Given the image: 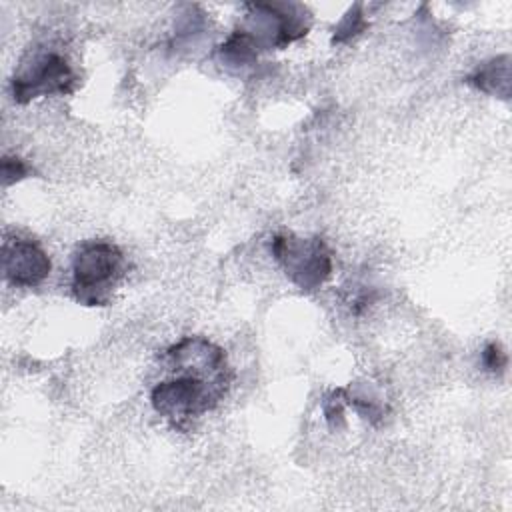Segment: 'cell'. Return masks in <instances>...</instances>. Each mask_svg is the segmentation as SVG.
<instances>
[{
	"label": "cell",
	"mask_w": 512,
	"mask_h": 512,
	"mask_svg": "<svg viewBox=\"0 0 512 512\" xmlns=\"http://www.w3.org/2000/svg\"><path fill=\"white\" fill-rule=\"evenodd\" d=\"M162 360L176 376L152 386L150 404L172 428L188 432L226 396L232 382L230 364L224 350L202 336L178 340L164 350Z\"/></svg>",
	"instance_id": "obj_1"
},
{
	"label": "cell",
	"mask_w": 512,
	"mask_h": 512,
	"mask_svg": "<svg viewBox=\"0 0 512 512\" xmlns=\"http://www.w3.org/2000/svg\"><path fill=\"white\" fill-rule=\"evenodd\" d=\"M126 272L122 250L108 240H88L72 258V296L84 306H108Z\"/></svg>",
	"instance_id": "obj_2"
},
{
	"label": "cell",
	"mask_w": 512,
	"mask_h": 512,
	"mask_svg": "<svg viewBox=\"0 0 512 512\" xmlns=\"http://www.w3.org/2000/svg\"><path fill=\"white\" fill-rule=\"evenodd\" d=\"M270 250L288 280L302 292H316L332 276V252L320 236H298L280 232Z\"/></svg>",
	"instance_id": "obj_3"
},
{
	"label": "cell",
	"mask_w": 512,
	"mask_h": 512,
	"mask_svg": "<svg viewBox=\"0 0 512 512\" xmlns=\"http://www.w3.org/2000/svg\"><path fill=\"white\" fill-rule=\"evenodd\" d=\"M244 22L238 30L250 40L256 52L284 48L306 36L310 28L308 10L300 4H246Z\"/></svg>",
	"instance_id": "obj_4"
},
{
	"label": "cell",
	"mask_w": 512,
	"mask_h": 512,
	"mask_svg": "<svg viewBox=\"0 0 512 512\" xmlns=\"http://www.w3.org/2000/svg\"><path fill=\"white\" fill-rule=\"evenodd\" d=\"M78 78L68 60L56 52H36L24 60L10 80L16 104H28L38 96H66L76 90Z\"/></svg>",
	"instance_id": "obj_5"
},
{
	"label": "cell",
	"mask_w": 512,
	"mask_h": 512,
	"mask_svg": "<svg viewBox=\"0 0 512 512\" xmlns=\"http://www.w3.org/2000/svg\"><path fill=\"white\" fill-rule=\"evenodd\" d=\"M52 270V262L44 248L30 238H6L2 244L4 278L18 288H34L42 284Z\"/></svg>",
	"instance_id": "obj_6"
},
{
	"label": "cell",
	"mask_w": 512,
	"mask_h": 512,
	"mask_svg": "<svg viewBox=\"0 0 512 512\" xmlns=\"http://www.w3.org/2000/svg\"><path fill=\"white\" fill-rule=\"evenodd\" d=\"M510 82H512V72H510L508 54H500L478 64L466 76V84L502 100H510Z\"/></svg>",
	"instance_id": "obj_7"
},
{
	"label": "cell",
	"mask_w": 512,
	"mask_h": 512,
	"mask_svg": "<svg viewBox=\"0 0 512 512\" xmlns=\"http://www.w3.org/2000/svg\"><path fill=\"white\" fill-rule=\"evenodd\" d=\"M218 58L220 64L226 68H244L252 66L258 60L256 48L250 44V40L236 28L220 46H218Z\"/></svg>",
	"instance_id": "obj_8"
},
{
	"label": "cell",
	"mask_w": 512,
	"mask_h": 512,
	"mask_svg": "<svg viewBox=\"0 0 512 512\" xmlns=\"http://www.w3.org/2000/svg\"><path fill=\"white\" fill-rule=\"evenodd\" d=\"M366 26H368V22H366V18H364L362 4H354V6L344 14V18L338 22V26L334 28L332 44H346V42H350V40L356 38L360 32H364Z\"/></svg>",
	"instance_id": "obj_9"
},
{
	"label": "cell",
	"mask_w": 512,
	"mask_h": 512,
	"mask_svg": "<svg viewBox=\"0 0 512 512\" xmlns=\"http://www.w3.org/2000/svg\"><path fill=\"white\" fill-rule=\"evenodd\" d=\"M344 406H346V400H344V392L342 388H336L332 390L324 402H322V410H324V416H326V422L332 430H338L344 426Z\"/></svg>",
	"instance_id": "obj_10"
},
{
	"label": "cell",
	"mask_w": 512,
	"mask_h": 512,
	"mask_svg": "<svg viewBox=\"0 0 512 512\" xmlns=\"http://www.w3.org/2000/svg\"><path fill=\"white\" fill-rule=\"evenodd\" d=\"M32 174V168L18 156H4L2 158V184L10 186L16 184Z\"/></svg>",
	"instance_id": "obj_11"
},
{
	"label": "cell",
	"mask_w": 512,
	"mask_h": 512,
	"mask_svg": "<svg viewBox=\"0 0 512 512\" xmlns=\"http://www.w3.org/2000/svg\"><path fill=\"white\" fill-rule=\"evenodd\" d=\"M482 366L492 374H504L508 366V356L498 342H488L482 350Z\"/></svg>",
	"instance_id": "obj_12"
}]
</instances>
